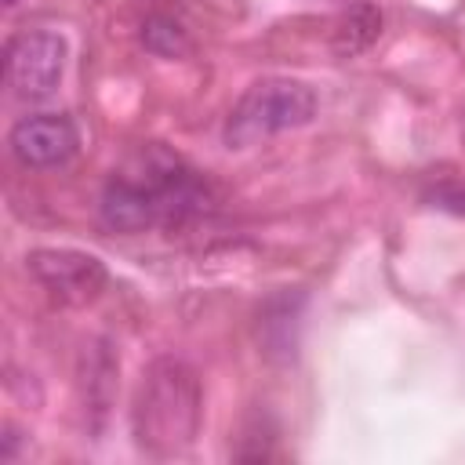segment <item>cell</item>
Listing matches in <instances>:
<instances>
[{
	"label": "cell",
	"mask_w": 465,
	"mask_h": 465,
	"mask_svg": "<svg viewBox=\"0 0 465 465\" xmlns=\"http://www.w3.org/2000/svg\"><path fill=\"white\" fill-rule=\"evenodd\" d=\"M25 265L33 272V280L62 305H87L102 294L109 272L105 265L76 247H40L33 254H25Z\"/></svg>",
	"instance_id": "4"
},
{
	"label": "cell",
	"mask_w": 465,
	"mask_h": 465,
	"mask_svg": "<svg viewBox=\"0 0 465 465\" xmlns=\"http://www.w3.org/2000/svg\"><path fill=\"white\" fill-rule=\"evenodd\" d=\"M4 4H7V7H11V4H18V0H4Z\"/></svg>",
	"instance_id": "9"
},
{
	"label": "cell",
	"mask_w": 465,
	"mask_h": 465,
	"mask_svg": "<svg viewBox=\"0 0 465 465\" xmlns=\"http://www.w3.org/2000/svg\"><path fill=\"white\" fill-rule=\"evenodd\" d=\"M316 116V94L302 80L269 76L251 84L225 116L222 142L229 149H251L272 134L305 127Z\"/></svg>",
	"instance_id": "2"
},
{
	"label": "cell",
	"mask_w": 465,
	"mask_h": 465,
	"mask_svg": "<svg viewBox=\"0 0 465 465\" xmlns=\"http://www.w3.org/2000/svg\"><path fill=\"white\" fill-rule=\"evenodd\" d=\"M200 418H203V392H200L196 371L171 356L153 360L149 371L142 374V385L131 407L134 443L149 458L182 454L196 440Z\"/></svg>",
	"instance_id": "1"
},
{
	"label": "cell",
	"mask_w": 465,
	"mask_h": 465,
	"mask_svg": "<svg viewBox=\"0 0 465 465\" xmlns=\"http://www.w3.org/2000/svg\"><path fill=\"white\" fill-rule=\"evenodd\" d=\"M432 207H443V211H454V214H465V185H440L429 193Z\"/></svg>",
	"instance_id": "8"
},
{
	"label": "cell",
	"mask_w": 465,
	"mask_h": 465,
	"mask_svg": "<svg viewBox=\"0 0 465 465\" xmlns=\"http://www.w3.org/2000/svg\"><path fill=\"white\" fill-rule=\"evenodd\" d=\"M381 33V11L374 4H352L345 15H338L331 29V51L338 58H352L367 51Z\"/></svg>",
	"instance_id": "6"
},
{
	"label": "cell",
	"mask_w": 465,
	"mask_h": 465,
	"mask_svg": "<svg viewBox=\"0 0 465 465\" xmlns=\"http://www.w3.org/2000/svg\"><path fill=\"white\" fill-rule=\"evenodd\" d=\"M142 44H145V51H153V54H160V58H178V54L189 51L185 29H182L174 18H163V15L145 18V25H142Z\"/></svg>",
	"instance_id": "7"
},
{
	"label": "cell",
	"mask_w": 465,
	"mask_h": 465,
	"mask_svg": "<svg viewBox=\"0 0 465 465\" xmlns=\"http://www.w3.org/2000/svg\"><path fill=\"white\" fill-rule=\"evenodd\" d=\"M76 142L73 120L58 113L22 116L7 134V145L22 167H58L76 153Z\"/></svg>",
	"instance_id": "5"
},
{
	"label": "cell",
	"mask_w": 465,
	"mask_h": 465,
	"mask_svg": "<svg viewBox=\"0 0 465 465\" xmlns=\"http://www.w3.org/2000/svg\"><path fill=\"white\" fill-rule=\"evenodd\" d=\"M65 73V40L51 29H29L4 47V84L15 98H47Z\"/></svg>",
	"instance_id": "3"
}]
</instances>
